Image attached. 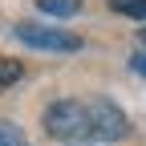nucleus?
Returning a JSON list of instances; mask_svg holds the SVG:
<instances>
[{
  "instance_id": "nucleus-7",
  "label": "nucleus",
  "mask_w": 146,
  "mask_h": 146,
  "mask_svg": "<svg viewBox=\"0 0 146 146\" xmlns=\"http://www.w3.org/2000/svg\"><path fill=\"white\" fill-rule=\"evenodd\" d=\"M0 146H29V138L16 130L12 122H0Z\"/></svg>"
},
{
  "instance_id": "nucleus-5",
  "label": "nucleus",
  "mask_w": 146,
  "mask_h": 146,
  "mask_svg": "<svg viewBox=\"0 0 146 146\" xmlns=\"http://www.w3.org/2000/svg\"><path fill=\"white\" fill-rule=\"evenodd\" d=\"M25 77V65L21 61H8V57H0V94H4L8 85H16Z\"/></svg>"
},
{
  "instance_id": "nucleus-3",
  "label": "nucleus",
  "mask_w": 146,
  "mask_h": 146,
  "mask_svg": "<svg viewBox=\"0 0 146 146\" xmlns=\"http://www.w3.org/2000/svg\"><path fill=\"white\" fill-rule=\"evenodd\" d=\"M16 41H25L29 49H45V53H77L81 49V36L45 29V25H16Z\"/></svg>"
},
{
  "instance_id": "nucleus-2",
  "label": "nucleus",
  "mask_w": 146,
  "mask_h": 146,
  "mask_svg": "<svg viewBox=\"0 0 146 146\" xmlns=\"http://www.w3.org/2000/svg\"><path fill=\"white\" fill-rule=\"evenodd\" d=\"M126 134H130V122H126V114L110 98L89 102V138H98V142H122Z\"/></svg>"
},
{
  "instance_id": "nucleus-8",
  "label": "nucleus",
  "mask_w": 146,
  "mask_h": 146,
  "mask_svg": "<svg viewBox=\"0 0 146 146\" xmlns=\"http://www.w3.org/2000/svg\"><path fill=\"white\" fill-rule=\"evenodd\" d=\"M130 69L138 73V77H146V49H142V53H134V57H130Z\"/></svg>"
},
{
  "instance_id": "nucleus-1",
  "label": "nucleus",
  "mask_w": 146,
  "mask_h": 146,
  "mask_svg": "<svg viewBox=\"0 0 146 146\" xmlns=\"http://www.w3.org/2000/svg\"><path fill=\"white\" fill-rule=\"evenodd\" d=\"M45 134L57 142H81L89 138V102H53L45 110Z\"/></svg>"
},
{
  "instance_id": "nucleus-4",
  "label": "nucleus",
  "mask_w": 146,
  "mask_h": 146,
  "mask_svg": "<svg viewBox=\"0 0 146 146\" xmlns=\"http://www.w3.org/2000/svg\"><path fill=\"white\" fill-rule=\"evenodd\" d=\"M36 8L41 12H49V16H77L81 12V0H36Z\"/></svg>"
},
{
  "instance_id": "nucleus-6",
  "label": "nucleus",
  "mask_w": 146,
  "mask_h": 146,
  "mask_svg": "<svg viewBox=\"0 0 146 146\" xmlns=\"http://www.w3.org/2000/svg\"><path fill=\"white\" fill-rule=\"evenodd\" d=\"M110 8L130 16V21H146V0H110Z\"/></svg>"
}]
</instances>
